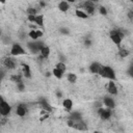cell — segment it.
<instances>
[{"mask_svg": "<svg viewBox=\"0 0 133 133\" xmlns=\"http://www.w3.org/2000/svg\"><path fill=\"white\" fill-rule=\"evenodd\" d=\"M75 14H76V16H77L78 18H80V19H87V18H88V16L86 15V12L83 11V10H81V9H76Z\"/></svg>", "mask_w": 133, "mask_h": 133, "instance_id": "cell-20", "label": "cell"}, {"mask_svg": "<svg viewBox=\"0 0 133 133\" xmlns=\"http://www.w3.org/2000/svg\"><path fill=\"white\" fill-rule=\"evenodd\" d=\"M91 44H92V42H91L90 39H86V41L84 42V45H85L86 47H90V46H91Z\"/></svg>", "mask_w": 133, "mask_h": 133, "instance_id": "cell-32", "label": "cell"}, {"mask_svg": "<svg viewBox=\"0 0 133 133\" xmlns=\"http://www.w3.org/2000/svg\"><path fill=\"white\" fill-rule=\"evenodd\" d=\"M99 11H100V14L103 15V16H106V15H107V9H106L104 6H100Z\"/></svg>", "mask_w": 133, "mask_h": 133, "instance_id": "cell-31", "label": "cell"}, {"mask_svg": "<svg viewBox=\"0 0 133 133\" xmlns=\"http://www.w3.org/2000/svg\"><path fill=\"white\" fill-rule=\"evenodd\" d=\"M118 54H119L121 57H127V56L129 55V51L126 50V49H119Z\"/></svg>", "mask_w": 133, "mask_h": 133, "instance_id": "cell-26", "label": "cell"}, {"mask_svg": "<svg viewBox=\"0 0 133 133\" xmlns=\"http://www.w3.org/2000/svg\"><path fill=\"white\" fill-rule=\"evenodd\" d=\"M39 5H41L42 7H44V6H46V2H44V1H41V2H39Z\"/></svg>", "mask_w": 133, "mask_h": 133, "instance_id": "cell-38", "label": "cell"}, {"mask_svg": "<svg viewBox=\"0 0 133 133\" xmlns=\"http://www.w3.org/2000/svg\"><path fill=\"white\" fill-rule=\"evenodd\" d=\"M62 106H63V108H64L66 111H71V110H72V107H73V102H72V100H71V99H65V100H63Z\"/></svg>", "mask_w": 133, "mask_h": 133, "instance_id": "cell-16", "label": "cell"}, {"mask_svg": "<svg viewBox=\"0 0 133 133\" xmlns=\"http://www.w3.org/2000/svg\"><path fill=\"white\" fill-rule=\"evenodd\" d=\"M10 54L12 56L23 55V54H25V50L20 44H14L12 47H11V50H10Z\"/></svg>", "mask_w": 133, "mask_h": 133, "instance_id": "cell-4", "label": "cell"}, {"mask_svg": "<svg viewBox=\"0 0 133 133\" xmlns=\"http://www.w3.org/2000/svg\"><path fill=\"white\" fill-rule=\"evenodd\" d=\"M10 110H11V107L8 103L3 102L2 104H0V114L1 115H4V116L8 115L10 113Z\"/></svg>", "mask_w": 133, "mask_h": 133, "instance_id": "cell-7", "label": "cell"}, {"mask_svg": "<svg viewBox=\"0 0 133 133\" xmlns=\"http://www.w3.org/2000/svg\"><path fill=\"white\" fill-rule=\"evenodd\" d=\"M107 90L111 95H116L117 94V87L113 81H109L107 84Z\"/></svg>", "mask_w": 133, "mask_h": 133, "instance_id": "cell-12", "label": "cell"}, {"mask_svg": "<svg viewBox=\"0 0 133 133\" xmlns=\"http://www.w3.org/2000/svg\"><path fill=\"white\" fill-rule=\"evenodd\" d=\"M70 119H73V121H80L82 119V114L78 111H75V112H72L71 113V116H70Z\"/></svg>", "mask_w": 133, "mask_h": 133, "instance_id": "cell-19", "label": "cell"}, {"mask_svg": "<svg viewBox=\"0 0 133 133\" xmlns=\"http://www.w3.org/2000/svg\"><path fill=\"white\" fill-rule=\"evenodd\" d=\"M83 5H84V8L86 10V15L87 16L94 14V11H95V5H94V3L91 1H86V2L83 3Z\"/></svg>", "mask_w": 133, "mask_h": 133, "instance_id": "cell-10", "label": "cell"}, {"mask_svg": "<svg viewBox=\"0 0 133 133\" xmlns=\"http://www.w3.org/2000/svg\"><path fill=\"white\" fill-rule=\"evenodd\" d=\"M27 106L25 104H19L17 106V110H16V113L19 115V116H25L27 114Z\"/></svg>", "mask_w": 133, "mask_h": 133, "instance_id": "cell-9", "label": "cell"}, {"mask_svg": "<svg viewBox=\"0 0 133 133\" xmlns=\"http://www.w3.org/2000/svg\"><path fill=\"white\" fill-rule=\"evenodd\" d=\"M17 88H18L19 91H23V90H25V84L21 81V82L17 83Z\"/></svg>", "mask_w": 133, "mask_h": 133, "instance_id": "cell-28", "label": "cell"}, {"mask_svg": "<svg viewBox=\"0 0 133 133\" xmlns=\"http://www.w3.org/2000/svg\"><path fill=\"white\" fill-rule=\"evenodd\" d=\"M3 102H5V101H4V98H3L2 96H0V104H2Z\"/></svg>", "mask_w": 133, "mask_h": 133, "instance_id": "cell-39", "label": "cell"}, {"mask_svg": "<svg viewBox=\"0 0 133 133\" xmlns=\"http://www.w3.org/2000/svg\"><path fill=\"white\" fill-rule=\"evenodd\" d=\"M45 45H44V43L43 42H29V43H27V47H28V49L32 52V53H37V52H39V50L44 47Z\"/></svg>", "mask_w": 133, "mask_h": 133, "instance_id": "cell-3", "label": "cell"}, {"mask_svg": "<svg viewBox=\"0 0 133 133\" xmlns=\"http://www.w3.org/2000/svg\"><path fill=\"white\" fill-rule=\"evenodd\" d=\"M66 78H68L69 82H71V83H75L77 81V75H75L74 73H69L66 75Z\"/></svg>", "mask_w": 133, "mask_h": 133, "instance_id": "cell-21", "label": "cell"}, {"mask_svg": "<svg viewBox=\"0 0 133 133\" xmlns=\"http://www.w3.org/2000/svg\"><path fill=\"white\" fill-rule=\"evenodd\" d=\"M36 33H37V36H38V38L43 36V31H42V30H36Z\"/></svg>", "mask_w": 133, "mask_h": 133, "instance_id": "cell-35", "label": "cell"}, {"mask_svg": "<svg viewBox=\"0 0 133 133\" xmlns=\"http://www.w3.org/2000/svg\"><path fill=\"white\" fill-rule=\"evenodd\" d=\"M56 97H57V98H61V97H62V94H61L60 90H57V91H56Z\"/></svg>", "mask_w": 133, "mask_h": 133, "instance_id": "cell-36", "label": "cell"}, {"mask_svg": "<svg viewBox=\"0 0 133 133\" xmlns=\"http://www.w3.org/2000/svg\"><path fill=\"white\" fill-rule=\"evenodd\" d=\"M101 68H102V65H101L99 62L95 61V62H92V63L89 65V71H90L91 73H94V74H99Z\"/></svg>", "mask_w": 133, "mask_h": 133, "instance_id": "cell-11", "label": "cell"}, {"mask_svg": "<svg viewBox=\"0 0 133 133\" xmlns=\"http://www.w3.org/2000/svg\"><path fill=\"white\" fill-rule=\"evenodd\" d=\"M52 74H53V75H54L56 78H58V79L62 78V75H63V73H62V72H60L59 70H57L56 68H55V69L52 71Z\"/></svg>", "mask_w": 133, "mask_h": 133, "instance_id": "cell-24", "label": "cell"}, {"mask_svg": "<svg viewBox=\"0 0 133 133\" xmlns=\"http://www.w3.org/2000/svg\"><path fill=\"white\" fill-rule=\"evenodd\" d=\"M109 35H110L111 41H112L115 45L119 46V44H121V42H122V39H123V37H124V33H123L121 30H118V29H114V30H111V31H110Z\"/></svg>", "mask_w": 133, "mask_h": 133, "instance_id": "cell-2", "label": "cell"}, {"mask_svg": "<svg viewBox=\"0 0 133 133\" xmlns=\"http://www.w3.org/2000/svg\"><path fill=\"white\" fill-rule=\"evenodd\" d=\"M22 71H23V75L26 78H30L31 77V72H30V66L27 63H23L22 64Z\"/></svg>", "mask_w": 133, "mask_h": 133, "instance_id": "cell-15", "label": "cell"}, {"mask_svg": "<svg viewBox=\"0 0 133 133\" xmlns=\"http://www.w3.org/2000/svg\"><path fill=\"white\" fill-rule=\"evenodd\" d=\"M29 36H30V38L33 39V41H36V39L38 38L37 33H36V30H30V31H29Z\"/></svg>", "mask_w": 133, "mask_h": 133, "instance_id": "cell-25", "label": "cell"}, {"mask_svg": "<svg viewBox=\"0 0 133 133\" xmlns=\"http://www.w3.org/2000/svg\"><path fill=\"white\" fill-rule=\"evenodd\" d=\"M1 35H2V31H1V29H0V37H1Z\"/></svg>", "mask_w": 133, "mask_h": 133, "instance_id": "cell-40", "label": "cell"}, {"mask_svg": "<svg viewBox=\"0 0 133 133\" xmlns=\"http://www.w3.org/2000/svg\"><path fill=\"white\" fill-rule=\"evenodd\" d=\"M103 102H104L105 106H106L107 108H109V109H112V108H114V106H115V102H114V100H113L111 97H105Z\"/></svg>", "mask_w": 133, "mask_h": 133, "instance_id": "cell-13", "label": "cell"}, {"mask_svg": "<svg viewBox=\"0 0 133 133\" xmlns=\"http://www.w3.org/2000/svg\"><path fill=\"white\" fill-rule=\"evenodd\" d=\"M128 16H129V19H130V20H132V18H133V11L131 10V11L129 12V15H128Z\"/></svg>", "mask_w": 133, "mask_h": 133, "instance_id": "cell-37", "label": "cell"}, {"mask_svg": "<svg viewBox=\"0 0 133 133\" xmlns=\"http://www.w3.org/2000/svg\"><path fill=\"white\" fill-rule=\"evenodd\" d=\"M39 105H41L42 109H45L47 111H51V106L48 104V102L45 99H41L39 100Z\"/></svg>", "mask_w": 133, "mask_h": 133, "instance_id": "cell-18", "label": "cell"}, {"mask_svg": "<svg viewBox=\"0 0 133 133\" xmlns=\"http://www.w3.org/2000/svg\"><path fill=\"white\" fill-rule=\"evenodd\" d=\"M28 21L31 22V23H33L35 21V16H28Z\"/></svg>", "mask_w": 133, "mask_h": 133, "instance_id": "cell-33", "label": "cell"}, {"mask_svg": "<svg viewBox=\"0 0 133 133\" xmlns=\"http://www.w3.org/2000/svg\"><path fill=\"white\" fill-rule=\"evenodd\" d=\"M3 63H4V66H5L6 69H8V70L15 69V68H16V64H17L16 60H15L14 58H11V57H6V58L4 59V61H3Z\"/></svg>", "mask_w": 133, "mask_h": 133, "instance_id": "cell-8", "label": "cell"}, {"mask_svg": "<svg viewBox=\"0 0 133 133\" xmlns=\"http://www.w3.org/2000/svg\"><path fill=\"white\" fill-rule=\"evenodd\" d=\"M39 53H41V56L44 57V58H47L50 54V48L48 46H44L41 50H39Z\"/></svg>", "mask_w": 133, "mask_h": 133, "instance_id": "cell-17", "label": "cell"}, {"mask_svg": "<svg viewBox=\"0 0 133 133\" xmlns=\"http://www.w3.org/2000/svg\"><path fill=\"white\" fill-rule=\"evenodd\" d=\"M99 74H100L102 77L107 78V79H109V80H111V81L115 80V78H116L114 71L112 70V68H110V66H108V65H106V66H103V65H102V68H101Z\"/></svg>", "mask_w": 133, "mask_h": 133, "instance_id": "cell-1", "label": "cell"}, {"mask_svg": "<svg viewBox=\"0 0 133 133\" xmlns=\"http://www.w3.org/2000/svg\"><path fill=\"white\" fill-rule=\"evenodd\" d=\"M11 80H12V81H15L16 83H19V82H21V81H22V77H21L20 75H15V76H12V77H11Z\"/></svg>", "mask_w": 133, "mask_h": 133, "instance_id": "cell-29", "label": "cell"}, {"mask_svg": "<svg viewBox=\"0 0 133 133\" xmlns=\"http://www.w3.org/2000/svg\"><path fill=\"white\" fill-rule=\"evenodd\" d=\"M55 66H56V69H57V70H59V71H60V72H62V73H64V72H65V70H66V66H65L64 62H60V61H59Z\"/></svg>", "mask_w": 133, "mask_h": 133, "instance_id": "cell-23", "label": "cell"}, {"mask_svg": "<svg viewBox=\"0 0 133 133\" xmlns=\"http://www.w3.org/2000/svg\"><path fill=\"white\" fill-rule=\"evenodd\" d=\"M34 23H36L38 26H43L44 25V17L42 16V15H36L35 16V21H34Z\"/></svg>", "mask_w": 133, "mask_h": 133, "instance_id": "cell-22", "label": "cell"}, {"mask_svg": "<svg viewBox=\"0 0 133 133\" xmlns=\"http://www.w3.org/2000/svg\"><path fill=\"white\" fill-rule=\"evenodd\" d=\"M59 32H60L61 34H64V35L70 34V30H69L68 28H65V27H61V28L59 29Z\"/></svg>", "mask_w": 133, "mask_h": 133, "instance_id": "cell-30", "label": "cell"}, {"mask_svg": "<svg viewBox=\"0 0 133 133\" xmlns=\"http://www.w3.org/2000/svg\"><path fill=\"white\" fill-rule=\"evenodd\" d=\"M70 8V3L68 1H60L58 3V9L60 11H68Z\"/></svg>", "mask_w": 133, "mask_h": 133, "instance_id": "cell-14", "label": "cell"}, {"mask_svg": "<svg viewBox=\"0 0 133 133\" xmlns=\"http://www.w3.org/2000/svg\"><path fill=\"white\" fill-rule=\"evenodd\" d=\"M4 76H5V72L2 69H0V80H2L4 78Z\"/></svg>", "mask_w": 133, "mask_h": 133, "instance_id": "cell-34", "label": "cell"}, {"mask_svg": "<svg viewBox=\"0 0 133 133\" xmlns=\"http://www.w3.org/2000/svg\"><path fill=\"white\" fill-rule=\"evenodd\" d=\"M98 113L102 119H108L111 116V110L109 108H99Z\"/></svg>", "mask_w": 133, "mask_h": 133, "instance_id": "cell-5", "label": "cell"}, {"mask_svg": "<svg viewBox=\"0 0 133 133\" xmlns=\"http://www.w3.org/2000/svg\"><path fill=\"white\" fill-rule=\"evenodd\" d=\"M27 14L28 16H36V9L33 7H29L27 8Z\"/></svg>", "mask_w": 133, "mask_h": 133, "instance_id": "cell-27", "label": "cell"}, {"mask_svg": "<svg viewBox=\"0 0 133 133\" xmlns=\"http://www.w3.org/2000/svg\"><path fill=\"white\" fill-rule=\"evenodd\" d=\"M73 121V119H72ZM74 124H73V128L77 129V130H80V131H86L87 130V125L85 124V122L83 119H80V121H73Z\"/></svg>", "mask_w": 133, "mask_h": 133, "instance_id": "cell-6", "label": "cell"}]
</instances>
